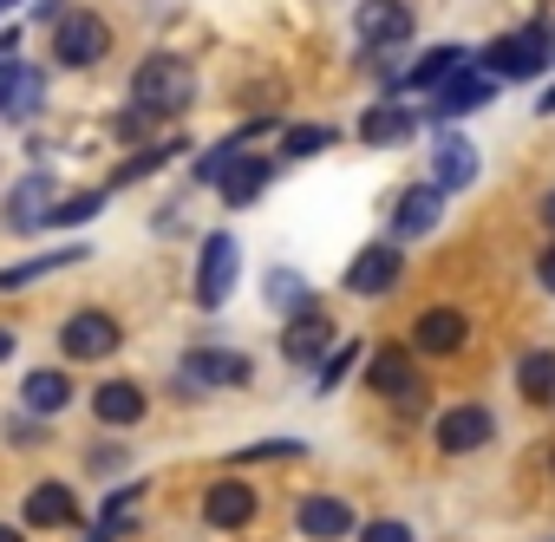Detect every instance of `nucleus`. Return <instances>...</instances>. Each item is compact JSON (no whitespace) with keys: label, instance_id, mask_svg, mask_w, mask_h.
I'll use <instances>...</instances> for the list:
<instances>
[{"label":"nucleus","instance_id":"f257e3e1","mask_svg":"<svg viewBox=\"0 0 555 542\" xmlns=\"http://www.w3.org/2000/svg\"><path fill=\"white\" fill-rule=\"evenodd\" d=\"M190 99H196V73H190V60H177V53H151L138 73H131V105L144 112V118H177V112H190Z\"/></svg>","mask_w":555,"mask_h":542},{"label":"nucleus","instance_id":"f03ea898","mask_svg":"<svg viewBox=\"0 0 555 542\" xmlns=\"http://www.w3.org/2000/svg\"><path fill=\"white\" fill-rule=\"evenodd\" d=\"M542 66H548V34H503V40L483 47L477 73H490V79H535Z\"/></svg>","mask_w":555,"mask_h":542},{"label":"nucleus","instance_id":"7ed1b4c3","mask_svg":"<svg viewBox=\"0 0 555 542\" xmlns=\"http://www.w3.org/2000/svg\"><path fill=\"white\" fill-rule=\"evenodd\" d=\"M235 275H242L235 235H209V242H203V261H196V301H203V308H222V301L235 295Z\"/></svg>","mask_w":555,"mask_h":542},{"label":"nucleus","instance_id":"20e7f679","mask_svg":"<svg viewBox=\"0 0 555 542\" xmlns=\"http://www.w3.org/2000/svg\"><path fill=\"white\" fill-rule=\"evenodd\" d=\"M105 47H112V27L99 14H53V53H60V66H92V60H105Z\"/></svg>","mask_w":555,"mask_h":542},{"label":"nucleus","instance_id":"39448f33","mask_svg":"<svg viewBox=\"0 0 555 542\" xmlns=\"http://www.w3.org/2000/svg\"><path fill=\"white\" fill-rule=\"evenodd\" d=\"M60 347H66L73 360H105V353H118V321L99 314V308H79V314L60 327Z\"/></svg>","mask_w":555,"mask_h":542},{"label":"nucleus","instance_id":"423d86ee","mask_svg":"<svg viewBox=\"0 0 555 542\" xmlns=\"http://www.w3.org/2000/svg\"><path fill=\"white\" fill-rule=\"evenodd\" d=\"M366 386L373 392H386V399H418V360L405 353V347H373V360H366Z\"/></svg>","mask_w":555,"mask_h":542},{"label":"nucleus","instance_id":"0eeeda50","mask_svg":"<svg viewBox=\"0 0 555 542\" xmlns=\"http://www.w3.org/2000/svg\"><path fill=\"white\" fill-rule=\"evenodd\" d=\"M464 183H477V144L457 131L431 138V190H464Z\"/></svg>","mask_w":555,"mask_h":542},{"label":"nucleus","instance_id":"6e6552de","mask_svg":"<svg viewBox=\"0 0 555 542\" xmlns=\"http://www.w3.org/2000/svg\"><path fill=\"white\" fill-rule=\"evenodd\" d=\"M496 438V418L483 412V405H451L444 418H438V451H451V457H464V451H477V444H490Z\"/></svg>","mask_w":555,"mask_h":542},{"label":"nucleus","instance_id":"1a4fd4ad","mask_svg":"<svg viewBox=\"0 0 555 542\" xmlns=\"http://www.w3.org/2000/svg\"><path fill=\"white\" fill-rule=\"evenodd\" d=\"M53 203H60V196H53V177H40V170H34V177H21V183L8 190V229H21V235H27V229L53 222Z\"/></svg>","mask_w":555,"mask_h":542},{"label":"nucleus","instance_id":"9d476101","mask_svg":"<svg viewBox=\"0 0 555 542\" xmlns=\"http://www.w3.org/2000/svg\"><path fill=\"white\" fill-rule=\"evenodd\" d=\"M360 34L373 40V47H405L412 40V8L405 0H360Z\"/></svg>","mask_w":555,"mask_h":542},{"label":"nucleus","instance_id":"9b49d317","mask_svg":"<svg viewBox=\"0 0 555 542\" xmlns=\"http://www.w3.org/2000/svg\"><path fill=\"white\" fill-rule=\"evenodd\" d=\"M399 268H405V255H399L392 242H373V248L347 268V288H353V295H386V288L399 282Z\"/></svg>","mask_w":555,"mask_h":542},{"label":"nucleus","instance_id":"f8f14e48","mask_svg":"<svg viewBox=\"0 0 555 542\" xmlns=\"http://www.w3.org/2000/svg\"><path fill=\"white\" fill-rule=\"evenodd\" d=\"M490 99H496V79L477 73V66H457V73L438 86V112H444V118H457V112H483Z\"/></svg>","mask_w":555,"mask_h":542},{"label":"nucleus","instance_id":"ddd939ff","mask_svg":"<svg viewBox=\"0 0 555 542\" xmlns=\"http://www.w3.org/2000/svg\"><path fill=\"white\" fill-rule=\"evenodd\" d=\"M327 347H334V321H327V314H321V308H314V314H301V321H288V327H282V353H288V360H295V366H314V360H321V353H327Z\"/></svg>","mask_w":555,"mask_h":542},{"label":"nucleus","instance_id":"4468645a","mask_svg":"<svg viewBox=\"0 0 555 542\" xmlns=\"http://www.w3.org/2000/svg\"><path fill=\"white\" fill-rule=\"evenodd\" d=\"M47 105V79L34 66H8L0 73V118H34Z\"/></svg>","mask_w":555,"mask_h":542},{"label":"nucleus","instance_id":"2eb2a0df","mask_svg":"<svg viewBox=\"0 0 555 542\" xmlns=\"http://www.w3.org/2000/svg\"><path fill=\"white\" fill-rule=\"evenodd\" d=\"M412 347L418 353H457L464 347V314L457 308H425L412 321Z\"/></svg>","mask_w":555,"mask_h":542},{"label":"nucleus","instance_id":"dca6fc26","mask_svg":"<svg viewBox=\"0 0 555 542\" xmlns=\"http://www.w3.org/2000/svg\"><path fill=\"white\" fill-rule=\"evenodd\" d=\"M261 301H268L274 314H288V321L314 314V288L295 275V268H268V275H261Z\"/></svg>","mask_w":555,"mask_h":542},{"label":"nucleus","instance_id":"f3484780","mask_svg":"<svg viewBox=\"0 0 555 542\" xmlns=\"http://www.w3.org/2000/svg\"><path fill=\"white\" fill-rule=\"evenodd\" d=\"M183 366H190V379H203V386H248V360L229 353V347H196Z\"/></svg>","mask_w":555,"mask_h":542},{"label":"nucleus","instance_id":"a211bd4d","mask_svg":"<svg viewBox=\"0 0 555 542\" xmlns=\"http://www.w3.org/2000/svg\"><path fill=\"white\" fill-rule=\"evenodd\" d=\"M438 216H444V190L418 183V190H405V196H399V235H405V242H412V235H431V229H438Z\"/></svg>","mask_w":555,"mask_h":542},{"label":"nucleus","instance_id":"6ab92c4d","mask_svg":"<svg viewBox=\"0 0 555 542\" xmlns=\"http://www.w3.org/2000/svg\"><path fill=\"white\" fill-rule=\"evenodd\" d=\"M353 529V509L340 503V496H308L301 503V535H314V542H340Z\"/></svg>","mask_w":555,"mask_h":542},{"label":"nucleus","instance_id":"aec40b11","mask_svg":"<svg viewBox=\"0 0 555 542\" xmlns=\"http://www.w3.org/2000/svg\"><path fill=\"white\" fill-rule=\"evenodd\" d=\"M66 399H73V379H66L60 366H47V373H27V386H21V405H27V412H40V418L66 412Z\"/></svg>","mask_w":555,"mask_h":542},{"label":"nucleus","instance_id":"412c9836","mask_svg":"<svg viewBox=\"0 0 555 542\" xmlns=\"http://www.w3.org/2000/svg\"><path fill=\"white\" fill-rule=\"evenodd\" d=\"M92 412H99L105 425H138V418H144V392H138L131 379H105V386L92 392Z\"/></svg>","mask_w":555,"mask_h":542},{"label":"nucleus","instance_id":"4be33fe9","mask_svg":"<svg viewBox=\"0 0 555 542\" xmlns=\"http://www.w3.org/2000/svg\"><path fill=\"white\" fill-rule=\"evenodd\" d=\"M73 516H79V503H73L66 483H40V490H27V522H34V529H66Z\"/></svg>","mask_w":555,"mask_h":542},{"label":"nucleus","instance_id":"5701e85b","mask_svg":"<svg viewBox=\"0 0 555 542\" xmlns=\"http://www.w3.org/2000/svg\"><path fill=\"white\" fill-rule=\"evenodd\" d=\"M203 516H209L216 529H242V522L255 516V490H248V483H216V490L203 496Z\"/></svg>","mask_w":555,"mask_h":542},{"label":"nucleus","instance_id":"b1692460","mask_svg":"<svg viewBox=\"0 0 555 542\" xmlns=\"http://www.w3.org/2000/svg\"><path fill=\"white\" fill-rule=\"evenodd\" d=\"M412 125H418V118H412L405 105H366V118H360V138L386 151V144H405V138H412Z\"/></svg>","mask_w":555,"mask_h":542},{"label":"nucleus","instance_id":"393cba45","mask_svg":"<svg viewBox=\"0 0 555 542\" xmlns=\"http://www.w3.org/2000/svg\"><path fill=\"white\" fill-rule=\"evenodd\" d=\"M261 190H268V164H261V157H235V164L222 170V203L242 209V203H255Z\"/></svg>","mask_w":555,"mask_h":542},{"label":"nucleus","instance_id":"a878e982","mask_svg":"<svg viewBox=\"0 0 555 542\" xmlns=\"http://www.w3.org/2000/svg\"><path fill=\"white\" fill-rule=\"evenodd\" d=\"M79 255H86V248H53V255H34V261H14V268H0V288H27V282L53 275V268L79 261Z\"/></svg>","mask_w":555,"mask_h":542},{"label":"nucleus","instance_id":"bb28decb","mask_svg":"<svg viewBox=\"0 0 555 542\" xmlns=\"http://www.w3.org/2000/svg\"><path fill=\"white\" fill-rule=\"evenodd\" d=\"M451 73H457V47H438V53H425V60L405 73V92H438Z\"/></svg>","mask_w":555,"mask_h":542},{"label":"nucleus","instance_id":"cd10ccee","mask_svg":"<svg viewBox=\"0 0 555 542\" xmlns=\"http://www.w3.org/2000/svg\"><path fill=\"white\" fill-rule=\"evenodd\" d=\"M516 386H522L529 399H555V353H522Z\"/></svg>","mask_w":555,"mask_h":542},{"label":"nucleus","instance_id":"c85d7f7f","mask_svg":"<svg viewBox=\"0 0 555 542\" xmlns=\"http://www.w3.org/2000/svg\"><path fill=\"white\" fill-rule=\"evenodd\" d=\"M105 209V196L99 190H86V196H66V203H53V229H73V222H92Z\"/></svg>","mask_w":555,"mask_h":542},{"label":"nucleus","instance_id":"c756f323","mask_svg":"<svg viewBox=\"0 0 555 542\" xmlns=\"http://www.w3.org/2000/svg\"><path fill=\"white\" fill-rule=\"evenodd\" d=\"M327 144H334L327 125H295V131H288V157H321Z\"/></svg>","mask_w":555,"mask_h":542},{"label":"nucleus","instance_id":"7c9ffc66","mask_svg":"<svg viewBox=\"0 0 555 542\" xmlns=\"http://www.w3.org/2000/svg\"><path fill=\"white\" fill-rule=\"evenodd\" d=\"M235 157H242V138H229V144L203 151V157H196V177H203V183H222V170H229Z\"/></svg>","mask_w":555,"mask_h":542},{"label":"nucleus","instance_id":"2f4dec72","mask_svg":"<svg viewBox=\"0 0 555 542\" xmlns=\"http://www.w3.org/2000/svg\"><path fill=\"white\" fill-rule=\"evenodd\" d=\"M282 457H301V444L295 438H274V444H248L242 451V464H282Z\"/></svg>","mask_w":555,"mask_h":542},{"label":"nucleus","instance_id":"473e14b6","mask_svg":"<svg viewBox=\"0 0 555 542\" xmlns=\"http://www.w3.org/2000/svg\"><path fill=\"white\" fill-rule=\"evenodd\" d=\"M170 151H177V144H157V151H144V157H131V164L118 170V183H138V177H151L157 164H170Z\"/></svg>","mask_w":555,"mask_h":542},{"label":"nucleus","instance_id":"72a5a7b5","mask_svg":"<svg viewBox=\"0 0 555 542\" xmlns=\"http://www.w3.org/2000/svg\"><path fill=\"white\" fill-rule=\"evenodd\" d=\"M360 542H412V529H405V522H392V516H379V522H366V529H360Z\"/></svg>","mask_w":555,"mask_h":542},{"label":"nucleus","instance_id":"f704fd0d","mask_svg":"<svg viewBox=\"0 0 555 542\" xmlns=\"http://www.w3.org/2000/svg\"><path fill=\"white\" fill-rule=\"evenodd\" d=\"M353 353H360V347H340V353H334V360H327V373H321V386H334V379H340V373H347V366H353Z\"/></svg>","mask_w":555,"mask_h":542},{"label":"nucleus","instance_id":"c9c22d12","mask_svg":"<svg viewBox=\"0 0 555 542\" xmlns=\"http://www.w3.org/2000/svg\"><path fill=\"white\" fill-rule=\"evenodd\" d=\"M535 275H542V288L555 295V248H542V261H535Z\"/></svg>","mask_w":555,"mask_h":542},{"label":"nucleus","instance_id":"e433bc0d","mask_svg":"<svg viewBox=\"0 0 555 542\" xmlns=\"http://www.w3.org/2000/svg\"><path fill=\"white\" fill-rule=\"evenodd\" d=\"M8 353H14V334H8V327H0V360H8Z\"/></svg>","mask_w":555,"mask_h":542},{"label":"nucleus","instance_id":"4c0bfd02","mask_svg":"<svg viewBox=\"0 0 555 542\" xmlns=\"http://www.w3.org/2000/svg\"><path fill=\"white\" fill-rule=\"evenodd\" d=\"M542 216H548V222H555V190H548V203H542Z\"/></svg>","mask_w":555,"mask_h":542},{"label":"nucleus","instance_id":"58836bf2","mask_svg":"<svg viewBox=\"0 0 555 542\" xmlns=\"http://www.w3.org/2000/svg\"><path fill=\"white\" fill-rule=\"evenodd\" d=\"M0 542H21V535H14V529H0Z\"/></svg>","mask_w":555,"mask_h":542},{"label":"nucleus","instance_id":"ea45409f","mask_svg":"<svg viewBox=\"0 0 555 542\" xmlns=\"http://www.w3.org/2000/svg\"><path fill=\"white\" fill-rule=\"evenodd\" d=\"M542 112H555V92H548V99H542Z\"/></svg>","mask_w":555,"mask_h":542},{"label":"nucleus","instance_id":"a19ab883","mask_svg":"<svg viewBox=\"0 0 555 542\" xmlns=\"http://www.w3.org/2000/svg\"><path fill=\"white\" fill-rule=\"evenodd\" d=\"M8 66H14V60H0V73H8Z\"/></svg>","mask_w":555,"mask_h":542},{"label":"nucleus","instance_id":"79ce46f5","mask_svg":"<svg viewBox=\"0 0 555 542\" xmlns=\"http://www.w3.org/2000/svg\"><path fill=\"white\" fill-rule=\"evenodd\" d=\"M0 8H8V0H0Z\"/></svg>","mask_w":555,"mask_h":542}]
</instances>
